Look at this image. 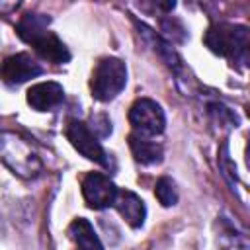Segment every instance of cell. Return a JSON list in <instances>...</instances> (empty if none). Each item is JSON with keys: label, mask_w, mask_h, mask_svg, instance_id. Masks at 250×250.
<instances>
[{"label": "cell", "mask_w": 250, "mask_h": 250, "mask_svg": "<svg viewBox=\"0 0 250 250\" xmlns=\"http://www.w3.org/2000/svg\"><path fill=\"white\" fill-rule=\"evenodd\" d=\"M209 51L227 57L230 61H244L248 51V29L244 25L215 23L205 31L203 37Z\"/></svg>", "instance_id": "1"}, {"label": "cell", "mask_w": 250, "mask_h": 250, "mask_svg": "<svg viewBox=\"0 0 250 250\" xmlns=\"http://www.w3.org/2000/svg\"><path fill=\"white\" fill-rule=\"evenodd\" d=\"M125 84H127L125 62L115 57H105L96 64V68L92 72L90 90L98 102H109L117 94H121Z\"/></svg>", "instance_id": "2"}, {"label": "cell", "mask_w": 250, "mask_h": 250, "mask_svg": "<svg viewBox=\"0 0 250 250\" xmlns=\"http://www.w3.org/2000/svg\"><path fill=\"white\" fill-rule=\"evenodd\" d=\"M129 123L133 125L135 133L145 137H156L166 127V115L160 104L150 98H141L129 109Z\"/></svg>", "instance_id": "3"}, {"label": "cell", "mask_w": 250, "mask_h": 250, "mask_svg": "<svg viewBox=\"0 0 250 250\" xmlns=\"http://www.w3.org/2000/svg\"><path fill=\"white\" fill-rule=\"evenodd\" d=\"M66 139L70 141V145L88 160H94L102 166H107V154L104 150V146L100 145L98 137L90 131V127L78 119H68L66 123Z\"/></svg>", "instance_id": "4"}, {"label": "cell", "mask_w": 250, "mask_h": 250, "mask_svg": "<svg viewBox=\"0 0 250 250\" xmlns=\"http://www.w3.org/2000/svg\"><path fill=\"white\" fill-rule=\"evenodd\" d=\"M115 193H117L115 184L100 172H90L82 180V195L92 209H105L113 205Z\"/></svg>", "instance_id": "5"}, {"label": "cell", "mask_w": 250, "mask_h": 250, "mask_svg": "<svg viewBox=\"0 0 250 250\" xmlns=\"http://www.w3.org/2000/svg\"><path fill=\"white\" fill-rule=\"evenodd\" d=\"M43 72L41 64L27 53H16L0 64V78L6 84H21Z\"/></svg>", "instance_id": "6"}, {"label": "cell", "mask_w": 250, "mask_h": 250, "mask_svg": "<svg viewBox=\"0 0 250 250\" xmlns=\"http://www.w3.org/2000/svg\"><path fill=\"white\" fill-rule=\"evenodd\" d=\"M64 100V90L59 82H39L27 90V104L37 111H51Z\"/></svg>", "instance_id": "7"}, {"label": "cell", "mask_w": 250, "mask_h": 250, "mask_svg": "<svg viewBox=\"0 0 250 250\" xmlns=\"http://www.w3.org/2000/svg\"><path fill=\"white\" fill-rule=\"evenodd\" d=\"M113 207L127 221V225H131L133 229L143 227L145 217H146V209H145V201L135 191H131V189H117L115 199H113Z\"/></svg>", "instance_id": "8"}, {"label": "cell", "mask_w": 250, "mask_h": 250, "mask_svg": "<svg viewBox=\"0 0 250 250\" xmlns=\"http://www.w3.org/2000/svg\"><path fill=\"white\" fill-rule=\"evenodd\" d=\"M129 148L135 156L137 162L141 164H158L162 160V146L158 143H154L150 137L139 135V133H131L129 135Z\"/></svg>", "instance_id": "9"}, {"label": "cell", "mask_w": 250, "mask_h": 250, "mask_svg": "<svg viewBox=\"0 0 250 250\" xmlns=\"http://www.w3.org/2000/svg\"><path fill=\"white\" fill-rule=\"evenodd\" d=\"M49 23H51V20L45 14H25L18 21L16 33L20 35V39L33 45L37 39H41L49 31Z\"/></svg>", "instance_id": "10"}, {"label": "cell", "mask_w": 250, "mask_h": 250, "mask_svg": "<svg viewBox=\"0 0 250 250\" xmlns=\"http://www.w3.org/2000/svg\"><path fill=\"white\" fill-rule=\"evenodd\" d=\"M68 234L74 240V244H76L78 250H104V244L98 238L94 227L86 219H82V217H78V219H74L70 223Z\"/></svg>", "instance_id": "11"}, {"label": "cell", "mask_w": 250, "mask_h": 250, "mask_svg": "<svg viewBox=\"0 0 250 250\" xmlns=\"http://www.w3.org/2000/svg\"><path fill=\"white\" fill-rule=\"evenodd\" d=\"M33 49H35L45 61H51V62H57V64L66 62V61L70 59V53H68L66 45H64L55 33H51V31H47L41 39H37V41L33 43Z\"/></svg>", "instance_id": "12"}, {"label": "cell", "mask_w": 250, "mask_h": 250, "mask_svg": "<svg viewBox=\"0 0 250 250\" xmlns=\"http://www.w3.org/2000/svg\"><path fill=\"white\" fill-rule=\"evenodd\" d=\"M154 195L160 201V205H164V207H172L178 201V191H176V186H174V182L170 178H160L156 182Z\"/></svg>", "instance_id": "13"}, {"label": "cell", "mask_w": 250, "mask_h": 250, "mask_svg": "<svg viewBox=\"0 0 250 250\" xmlns=\"http://www.w3.org/2000/svg\"><path fill=\"white\" fill-rule=\"evenodd\" d=\"M90 131L96 135V137H107L111 133V121L107 119L105 113H100V115H92V127Z\"/></svg>", "instance_id": "14"}, {"label": "cell", "mask_w": 250, "mask_h": 250, "mask_svg": "<svg viewBox=\"0 0 250 250\" xmlns=\"http://www.w3.org/2000/svg\"><path fill=\"white\" fill-rule=\"evenodd\" d=\"M219 158H221V168L225 170V176H230L232 180H236V166H232L230 160H229V146L227 145H223Z\"/></svg>", "instance_id": "15"}]
</instances>
